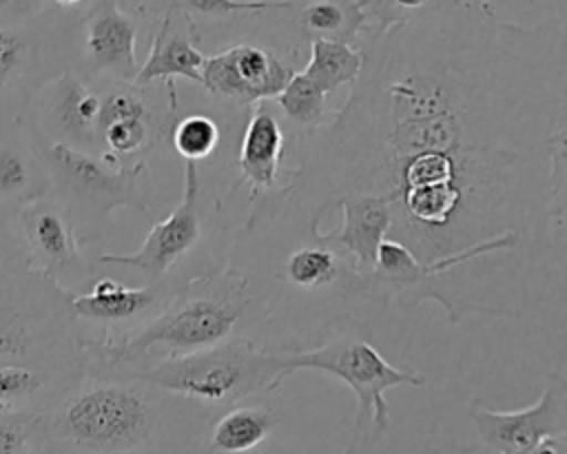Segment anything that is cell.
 <instances>
[{
	"mask_svg": "<svg viewBox=\"0 0 567 454\" xmlns=\"http://www.w3.org/2000/svg\"><path fill=\"white\" fill-rule=\"evenodd\" d=\"M357 49L346 102L292 135V182L270 219L297 235L348 197L390 206L388 239L414 259L392 299L434 301L452 326L470 314L527 319L565 303L567 16L536 24L492 2H410ZM264 221V224H266Z\"/></svg>",
	"mask_w": 567,
	"mask_h": 454,
	"instance_id": "6da1fadb",
	"label": "cell"
},
{
	"mask_svg": "<svg viewBox=\"0 0 567 454\" xmlns=\"http://www.w3.org/2000/svg\"><path fill=\"white\" fill-rule=\"evenodd\" d=\"M261 323L248 277L226 264L177 283L166 303L142 326L86 343V363L124 370L148 361L190 354L241 337Z\"/></svg>",
	"mask_w": 567,
	"mask_h": 454,
	"instance_id": "7a4b0ae2",
	"label": "cell"
},
{
	"mask_svg": "<svg viewBox=\"0 0 567 454\" xmlns=\"http://www.w3.org/2000/svg\"><path fill=\"white\" fill-rule=\"evenodd\" d=\"M168 396L120 370L84 363L44 407L51 454H137L157 438Z\"/></svg>",
	"mask_w": 567,
	"mask_h": 454,
	"instance_id": "3957f363",
	"label": "cell"
},
{
	"mask_svg": "<svg viewBox=\"0 0 567 454\" xmlns=\"http://www.w3.org/2000/svg\"><path fill=\"white\" fill-rule=\"evenodd\" d=\"M319 343L268 345L277 359L281 381L297 370H319L337 376L357 394L352 441L343 454H365L390 430L385 392L396 385H423L425 376L396 368L383 359L363 319L339 314L317 330ZM266 345V343H264Z\"/></svg>",
	"mask_w": 567,
	"mask_h": 454,
	"instance_id": "277c9868",
	"label": "cell"
},
{
	"mask_svg": "<svg viewBox=\"0 0 567 454\" xmlns=\"http://www.w3.org/2000/svg\"><path fill=\"white\" fill-rule=\"evenodd\" d=\"M89 339L71 310V292L24 257L0 259V363L80 372Z\"/></svg>",
	"mask_w": 567,
	"mask_h": 454,
	"instance_id": "5b68a950",
	"label": "cell"
},
{
	"mask_svg": "<svg viewBox=\"0 0 567 454\" xmlns=\"http://www.w3.org/2000/svg\"><path fill=\"white\" fill-rule=\"evenodd\" d=\"M120 372L131 374L166 396L221 407V412L281 385L272 350L248 334L233 337L206 350L148 361Z\"/></svg>",
	"mask_w": 567,
	"mask_h": 454,
	"instance_id": "8992f818",
	"label": "cell"
},
{
	"mask_svg": "<svg viewBox=\"0 0 567 454\" xmlns=\"http://www.w3.org/2000/svg\"><path fill=\"white\" fill-rule=\"evenodd\" d=\"M31 133L49 171V195L62 206L84 248L106 237L113 210L133 208L151 215L153 177L146 159L113 166L102 157L47 142L33 128Z\"/></svg>",
	"mask_w": 567,
	"mask_h": 454,
	"instance_id": "52a82bcc",
	"label": "cell"
},
{
	"mask_svg": "<svg viewBox=\"0 0 567 454\" xmlns=\"http://www.w3.org/2000/svg\"><path fill=\"white\" fill-rule=\"evenodd\" d=\"M78 2L0 0V126L22 122L33 95L69 69Z\"/></svg>",
	"mask_w": 567,
	"mask_h": 454,
	"instance_id": "ba28073f",
	"label": "cell"
},
{
	"mask_svg": "<svg viewBox=\"0 0 567 454\" xmlns=\"http://www.w3.org/2000/svg\"><path fill=\"white\" fill-rule=\"evenodd\" d=\"M140 20L135 2H78L69 27V71L86 82H133Z\"/></svg>",
	"mask_w": 567,
	"mask_h": 454,
	"instance_id": "9c48e42d",
	"label": "cell"
},
{
	"mask_svg": "<svg viewBox=\"0 0 567 454\" xmlns=\"http://www.w3.org/2000/svg\"><path fill=\"white\" fill-rule=\"evenodd\" d=\"M286 126L288 124L281 122L270 102H257L246 111V124L235 162L239 173L228 193L217 199V206H224L241 186L248 188L250 210L239 230H250L270 219L290 193L292 171L284 168V159L292 137L288 142Z\"/></svg>",
	"mask_w": 567,
	"mask_h": 454,
	"instance_id": "30bf717a",
	"label": "cell"
},
{
	"mask_svg": "<svg viewBox=\"0 0 567 454\" xmlns=\"http://www.w3.org/2000/svg\"><path fill=\"white\" fill-rule=\"evenodd\" d=\"M100 157L113 166L144 159L159 142L168 137L179 106L159 100L157 86H137L133 82L97 80Z\"/></svg>",
	"mask_w": 567,
	"mask_h": 454,
	"instance_id": "8fae6325",
	"label": "cell"
},
{
	"mask_svg": "<svg viewBox=\"0 0 567 454\" xmlns=\"http://www.w3.org/2000/svg\"><path fill=\"white\" fill-rule=\"evenodd\" d=\"M9 228L24 261L58 288L75 295L95 279V257L78 241L66 213L51 195L18 210Z\"/></svg>",
	"mask_w": 567,
	"mask_h": 454,
	"instance_id": "7c38bea8",
	"label": "cell"
},
{
	"mask_svg": "<svg viewBox=\"0 0 567 454\" xmlns=\"http://www.w3.org/2000/svg\"><path fill=\"white\" fill-rule=\"evenodd\" d=\"M297 49L286 44L275 49L259 40L235 42L213 55L202 66V86L217 100L239 111H248L257 102L275 100L295 69Z\"/></svg>",
	"mask_w": 567,
	"mask_h": 454,
	"instance_id": "4fadbf2b",
	"label": "cell"
},
{
	"mask_svg": "<svg viewBox=\"0 0 567 454\" xmlns=\"http://www.w3.org/2000/svg\"><path fill=\"white\" fill-rule=\"evenodd\" d=\"M204 237V215L199 202L197 164L184 162V193L175 210L155 221L135 252H100L97 264L126 266L144 277V283L177 281L175 268L188 257Z\"/></svg>",
	"mask_w": 567,
	"mask_h": 454,
	"instance_id": "5bb4252c",
	"label": "cell"
},
{
	"mask_svg": "<svg viewBox=\"0 0 567 454\" xmlns=\"http://www.w3.org/2000/svg\"><path fill=\"white\" fill-rule=\"evenodd\" d=\"M478 447L487 454H514L549 436H567V376L563 370L547 372L545 388L534 405L505 412L485 399L467 405Z\"/></svg>",
	"mask_w": 567,
	"mask_h": 454,
	"instance_id": "9a60e30c",
	"label": "cell"
},
{
	"mask_svg": "<svg viewBox=\"0 0 567 454\" xmlns=\"http://www.w3.org/2000/svg\"><path fill=\"white\" fill-rule=\"evenodd\" d=\"M100 104L97 84L66 69L33 95L22 120L47 142L100 157Z\"/></svg>",
	"mask_w": 567,
	"mask_h": 454,
	"instance_id": "2e32d148",
	"label": "cell"
},
{
	"mask_svg": "<svg viewBox=\"0 0 567 454\" xmlns=\"http://www.w3.org/2000/svg\"><path fill=\"white\" fill-rule=\"evenodd\" d=\"M182 281L124 286L113 277H95L84 292L71 295V310L91 339L124 334L148 321Z\"/></svg>",
	"mask_w": 567,
	"mask_h": 454,
	"instance_id": "e0dca14e",
	"label": "cell"
},
{
	"mask_svg": "<svg viewBox=\"0 0 567 454\" xmlns=\"http://www.w3.org/2000/svg\"><path fill=\"white\" fill-rule=\"evenodd\" d=\"M144 18L153 22L151 51L140 66L133 84L151 86L155 82L168 86L177 78H186L202 86L204 51L197 47L199 33L195 22L179 9L177 2H137Z\"/></svg>",
	"mask_w": 567,
	"mask_h": 454,
	"instance_id": "ac0fdd59",
	"label": "cell"
},
{
	"mask_svg": "<svg viewBox=\"0 0 567 454\" xmlns=\"http://www.w3.org/2000/svg\"><path fill=\"white\" fill-rule=\"evenodd\" d=\"M51 190L44 157L27 122L0 126V224Z\"/></svg>",
	"mask_w": 567,
	"mask_h": 454,
	"instance_id": "d6986e66",
	"label": "cell"
},
{
	"mask_svg": "<svg viewBox=\"0 0 567 454\" xmlns=\"http://www.w3.org/2000/svg\"><path fill=\"white\" fill-rule=\"evenodd\" d=\"M341 224L330 233H319L321 239L334 244L357 268L361 277L372 275L377 250L390 233V206L379 197H348L337 204Z\"/></svg>",
	"mask_w": 567,
	"mask_h": 454,
	"instance_id": "ffe728a7",
	"label": "cell"
},
{
	"mask_svg": "<svg viewBox=\"0 0 567 454\" xmlns=\"http://www.w3.org/2000/svg\"><path fill=\"white\" fill-rule=\"evenodd\" d=\"M281 423V412L261 399L226 407L213 423L204 454H248L261 447Z\"/></svg>",
	"mask_w": 567,
	"mask_h": 454,
	"instance_id": "44dd1931",
	"label": "cell"
},
{
	"mask_svg": "<svg viewBox=\"0 0 567 454\" xmlns=\"http://www.w3.org/2000/svg\"><path fill=\"white\" fill-rule=\"evenodd\" d=\"M286 16L301 38L332 40L357 47L359 38L368 31V13L363 2H288Z\"/></svg>",
	"mask_w": 567,
	"mask_h": 454,
	"instance_id": "7402d4cb",
	"label": "cell"
},
{
	"mask_svg": "<svg viewBox=\"0 0 567 454\" xmlns=\"http://www.w3.org/2000/svg\"><path fill=\"white\" fill-rule=\"evenodd\" d=\"M80 372H49L0 363V412H44Z\"/></svg>",
	"mask_w": 567,
	"mask_h": 454,
	"instance_id": "603a6c76",
	"label": "cell"
},
{
	"mask_svg": "<svg viewBox=\"0 0 567 454\" xmlns=\"http://www.w3.org/2000/svg\"><path fill=\"white\" fill-rule=\"evenodd\" d=\"M310 58L301 69L328 97L343 84H352L361 71V51L352 44H341L332 40H310Z\"/></svg>",
	"mask_w": 567,
	"mask_h": 454,
	"instance_id": "cb8c5ba5",
	"label": "cell"
},
{
	"mask_svg": "<svg viewBox=\"0 0 567 454\" xmlns=\"http://www.w3.org/2000/svg\"><path fill=\"white\" fill-rule=\"evenodd\" d=\"M275 102L281 109L284 122L292 126L297 135L310 133L328 120V95L301 71L288 80Z\"/></svg>",
	"mask_w": 567,
	"mask_h": 454,
	"instance_id": "d4e9b609",
	"label": "cell"
},
{
	"mask_svg": "<svg viewBox=\"0 0 567 454\" xmlns=\"http://www.w3.org/2000/svg\"><path fill=\"white\" fill-rule=\"evenodd\" d=\"M168 137H171L175 153L184 162L197 164V162L208 159L217 151L221 133H219V124L215 122L213 115L195 111V113L179 115L173 122Z\"/></svg>",
	"mask_w": 567,
	"mask_h": 454,
	"instance_id": "484cf974",
	"label": "cell"
},
{
	"mask_svg": "<svg viewBox=\"0 0 567 454\" xmlns=\"http://www.w3.org/2000/svg\"><path fill=\"white\" fill-rule=\"evenodd\" d=\"M0 454H51L42 412H0Z\"/></svg>",
	"mask_w": 567,
	"mask_h": 454,
	"instance_id": "4316f807",
	"label": "cell"
},
{
	"mask_svg": "<svg viewBox=\"0 0 567 454\" xmlns=\"http://www.w3.org/2000/svg\"><path fill=\"white\" fill-rule=\"evenodd\" d=\"M514 454H567V436H549V438H543L536 445L514 452Z\"/></svg>",
	"mask_w": 567,
	"mask_h": 454,
	"instance_id": "83f0119b",
	"label": "cell"
},
{
	"mask_svg": "<svg viewBox=\"0 0 567 454\" xmlns=\"http://www.w3.org/2000/svg\"><path fill=\"white\" fill-rule=\"evenodd\" d=\"M9 257H22V255L11 235L9 224H0V259H9Z\"/></svg>",
	"mask_w": 567,
	"mask_h": 454,
	"instance_id": "f1b7e54d",
	"label": "cell"
},
{
	"mask_svg": "<svg viewBox=\"0 0 567 454\" xmlns=\"http://www.w3.org/2000/svg\"><path fill=\"white\" fill-rule=\"evenodd\" d=\"M481 454H487V452H483V450H481Z\"/></svg>",
	"mask_w": 567,
	"mask_h": 454,
	"instance_id": "f546056e",
	"label": "cell"
}]
</instances>
